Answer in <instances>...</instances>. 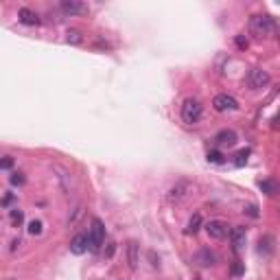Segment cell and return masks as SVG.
Listing matches in <instances>:
<instances>
[{
    "label": "cell",
    "mask_w": 280,
    "mask_h": 280,
    "mask_svg": "<svg viewBox=\"0 0 280 280\" xmlns=\"http://www.w3.org/2000/svg\"><path fill=\"white\" fill-rule=\"evenodd\" d=\"M88 249H90V239H88V234H77V237L70 241V252L77 254V256L86 254Z\"/></svg>",
    "instance_id": "9"
},
{
    "label": "cell",
    "mask_w": 280,
    "mask_h": 280,
    "mask_svg": "<svg viewBox=\"0 0 280 280\" xmlns=\"http://www.w3.org/2000/svg\"><path fill=\"white\" fill-rule=\"evenodd\" d=\"M208 160H210V162H221V154H219V151H210V154H208Z\"/></svg>",
    "instance_id": "25"
},
{
    "label": "cell",
    "mask_w": 280,
    "mask_h": 280,
    "mask_svg": "<svg viewBox=\"0 0 280 280\" xmlns=\"http://www.w3.org/2000/svg\"><path fill=\"white\" fill-rule=\"evenodd\" d=\"M182 121L186 123V125H197L201 121V114H204V107H201V103L197 99H186L182 103Z\"/></svg>",
    "instance_id": "2"
},
{
    "label": "cell",
    "mask_w": 280,
    "mask_h": 280,
    "mask_svg": "<svg viewBox=\"0 0 280 280\" xmlns=\"http://www.w3.org/2000/svg\"><path fill=\"white\" fill-rule=\"evenodd\" d=\"M213 107L217 112H221V114L223 112H234V110H239V101L232 94H217L213 99Z\"/></svg>",
    "instance_id": "6"
},
{
    "label": "cell",
    "mask_w": 280,
    "mask_h": 280,
    "mask_svg": "<svg viewBox=\"0 0 280 280\" xmlns=\"http://www.w3.org/2000/svg\"><path fill=\"white\" fill-rule=\"evenodd\" d=\"M204 228H206V232H208V237L215 239V241H223V239L230 237V225L225 223V221H221V219L208 221Z\"/></svg>",
    "instance_id": "5"
},
{
    "label": "cell",
    "mask_w": 280,
    "mask_h": 280,
    "mask_svg": "<svg viewBox=\"0 0 280 280\" xmlns=\"http://www.w3.org/2000/svg\"><path fill=\"white\" fill-rule=\"evenodd\" d=\"M9 219H11V225H16V228H18V225H20L22 221H24V213L16 206V208L9 210Z\"/></svg>",
    "instance_id": "17"
},
{
    "label": "cell",
    "mask_w": 280,
    "mask_h": 280,
    "mask_svg": "<svg viewBox=\"0 0 280 280\" xmlns=\"http://www.w3.org/2000/svg\"><path fill=\"white\" fill-rule=\"evenodd\" d=\"M274 127H280V114L276 116V119H274Z\"/></svg>",
    "instance_id": "30"
},
{
    "label": "cell",
    "mask_w": 280,
    "mask_h": 280,
    "mask_svg": "<svg viewBox=\"0 0 280 280\" xmlns=\"http://www.w3.org/2000/svg\"><path fill=\"white\" fill-rule=\"evenodd\" d=\"M249 31L256 37H267L276 31V24H274V20L269 16H265V13H256V16L249 18Z\"/></svg>",
    "instance_id": "1"
},
{
    "label": "cell",
    "mask_w": 280,
    "mask_h": 280,
    "mask_svg": "<svg viewBox=\"0 0 280 280\" xmlns=\"http://www.w3.org/2000/svg\"><path fill=\"white\" fill-rule=\"evenodd\" d=\"M230 243H232V248L237 249H243L245 248V230L243 228H232L230 230Z\"/></svg>",
    "instance_id": "14"
},
{
    "label": "cell",
    "mask_w": 280,
    "mask_h": 280,
    "mask_svg": "<svg viewBox=\"0 0 280 280\" xmlns=\"http://www.w3.org/2000/svg\"><path fill=\"white\" fill-rule=\"evenodd\" d=\"M11 199H13V195H4V199H2V206H9V204H11Z\"/></svg>",
    "instance_id": "27"
},
{
    "label": "cell",
    "mask_w": 280,
    "mask_h": 280,
    "mask_svg": "<svg viewBox=\"0 0 280 280\" xmlns=\"http://www.w3.org/2000/svg\"><path fill=\"white\" fill-rule=\"evenodd\" d=\"M274 249H276V239H274L272 234H265V237L258 239V252H260V254L269 256Z\"/></svg>",
    "instance_id": "13"
},
{
    "label": "cell",
    "mask_w": 280,
    "mask_h": 280,
    "mask_svg": "<svg viewBox=\"0 0 280 280\" xmlns=\"http://www.w3.org/2000/svg\"><path fill=\"white\" fill-rule=\"evenodd\" d=\"M232 274H234V276H241V274H243V265H241L239 260L232 265Z\"/></svg>",
    "instance_id": "24"
},
{
    "label": "cell",
    "mask_w": 280,
    "mask_h": 280,
    "mask_svg": "<svg viewBox=\"0 0 280 280\" xmlns=\"http://www.w3.org/2000/svg\"><path fill=\"white\" fill-rule=\"evenodd\" d=\"M18 245H20V241H18V239H13V241H11V252H16V249H18Z\"/></svg>",
    "instance_id": "29"
},
{
    "label": "cell",
    "mask_w": 280,
    "mask_h": 280,
    "mask_svg": "<svg viewBox=\"0 0 280 280\" xmlns=\"http://www.w3.org/2000/svg\"><path fill=\"white\" fill-rule=\"evenodd\" d=\"M18 18H20V22L27 24V27H35V24H40V16L29 7H22L20 11H18Z\"/></svg>",
    "instance_id": "11"
},
{
    "label": "cell",
    "mask_w": 280,
    "mask_h": 280,
    "mask_svg": "<svg viewBox=\"0 0 280 280\" xmlns=\"http://www.w3.org/2000/svg\"><path fill=\"white\" fill-rule=\"evenodd\" d=\"M29 234H33V237H35V234H42V221L40 219H33L31 223H29Z\"/></svg>",
    "instance_id": "20"
},
{
    "label": "cell",
    "mask_w": 280,
    "mask_h": 280,
    "mask_svg": "<svg viewBox=\"0 0 280 280\" xmlns=\"http://www.w3.org/2000/svg\"><path fill=\"white\" fill-rule=\"evenodd\" d=\"M248 213L252 215V217H258V213H256V206H249V208H248Z\"/></svg>",
    "instance_id": "28"
},
{
    "label": "cell",
    "mask_w": 280,
    "mask_h": 280,
    "mask_svg": "<svg viewBox=\"0 0 280 280\" xmlns=\"http://www.w3.org/2000/svg\"><path fill=\"white\" fill-rule=\"evenodd\" d=\"M0 166H2V171H9L13 166V158H11V156H4V160H2V164H0Z\"/></svg>",
    "instance_id": "22"
},
{
    "label": "cell",
    "mask_w": 280,
    "mask_h": 280,
    "mask_svg": "<svg viewBox=\"0 0 280 280\" xmlns=\"http://www.w3.org/2000/svg\"><path fill=\"white\" fill-rule=\"evenodd\" d=\"M9 182H11L13 186H16V184H24V175H22V173H18V171H13L11 178H9Z\"/></svg>",
    "instance_id": "21"
},
{
    "label": "cell",
    "mask_w": 280,
    "mask_h": 280,
    "mask_svg": "<svg viewBox=\"0 0 280 280\" xmlns=\"http://www.w3.org/2000/svg\"><path fill=\"white\" fill-rule=\"evenodd\" d=\"M237 46L239 48H248V40H243V35H237Z\"/></svg>",
    "instance_id": "26"
},
{
    "label": "cell",
    "mask_w": 280,
    "mask_h": 280,
    "mask_svg": "<svg viewBox=\"0 0 280 280\" xmlns=\"http://www.w3.org/2000/svg\"><path fill=\"white\" fill-rule=\"evenodd\" d=\"M248 156H249V151H248V149L239 151V154H237V164H243V162L248 160Z\"/></svg>",
    "instance_id": "23"
},
{
    "label": "cell",
    "mask_w": 280,
    "mask_h": 280,
    "mask_svg": "<svg viewBox=\"0 0 280 280\" xmlns=\"http://www.w3.org/2000/svg\"><path fill=\"white\" fill-rule=\"evenodd\" d=\"M62 13H66V16H86L88 13V4L86 2H79V0H63L60 4Z\"/></svg>",
    "instance_id": "8"
},
{
    "label": "cell",
    "mask_w": 280,
    "mask_h": 280,
    "mask_svg": "<svg viewBox=\"0 0 280 280\" xmlns=\"http://www.w3.org/2000/svg\"><path fill=\"white\" fill-rule=\"evenodd\" d=\"M201 225H204V219H201V215H199V213H195L193 217L188 219V225H186L184 232H186V234H195V232H199Z\"/></svg>",
    "instance_id": "16"
},
{
    "label": "cell",
    "mask_w": 280,
    "mask_h": 280,
    "mask_svg": "<svg viewBox=\"0 0 280 280\" xmlns=\"http://www.w3.org/2000/svg\"><path fill=\"white\" fill-rule=\"evenodd\" d=\"M66 42H68V44H75V46H77V44L83 42V37H81L79 31H75V29H72V31L66 33Z\"/></svg>",
    "instance_id": "19"
},
{
    "label": "cell",
    "mask_w": 280,
    "mask_h": 280,
    "mask_svg": "<svg viewBox=\"0 0 280 280\" xmlns=\"http://www.w3.org/2000/svg\"><path fill=\"white\" fill-rule=\"evenodd\" d=\"M215 140H217V145H221V147H232V145H237L239 136L234 134L232 129H221L219 134L215 136Z\"/></svg>",
    "instance_id": "12"
},
{
    "label": "cell",
    "mask_w": 280,
    "mask_h": 280,
    "mask_svg": "<svg viewBox=\"0 0 280 280\" xmlns=\"http://www.w3.org/2000/svg\"><path fill=\"white\" fill-rule=\"evenodd\" d=\"M188 190H190V182H186V180H180L178 184L173 186V188L169 190V199L171 201H182L188 195Z\"/></svg>",
    "instance_id": "10"
},
{
    "label": "cell",
    "mask_w": 280,
    "mask_h": 280,
    "mask_svg": "<svg viewBox=\"0 0 280 280\" xmlns=\"http://www.w3.org/2000/svg\"><path fill=\"white\" fill-rule=\"evenodd\" d=\"M269 81H272V77L263 68H252L248 72V77H245V83H248L249 90H263V88L269 86Z\"/></svg>",
    "instance_id": "3"
},
{
    "label": "cell",
    "mask_w": 280,
    "mask_h": 280,
    "mask_svg": "<svg viewBox=\"0 0 280 280\" xmlns=\"http://www.w3.org/2000/svg\"><path fill=\"white\" fill-rule=\"evenodd\" d=\"M127 263H129L131 269L138 267V243H136V241H129V243H127Z\"/></svg>",
    "instance_id": "15"
},
{
    "label": "cell",
    "mask_w": 280,
    "mask_h": 280,
    "mask_svg": "<svg viewBox=\"0 0 280 280\" xmlns=\"http://www.w3.org/2000/svg\"><path fill=\"white\" fill-rule=\"evenodd\" d=\"M88 239H90V252H99L101 245L105 243V225H103L101 219H92V228L88 232Z\"/></svg>",
    "instance_id": "4"
},
{
    "label": "cell",
    "mask_w": 280,
    "mask_h": 280,
    "mask_svg": "<svg viewBox=\"0 0 280 280\" xmlns=\"http://www.w3.org/2000/svg\"><path fill=\"white\" fill-rule=\"evenodd\" d=\"M260 190H263L265 195H276L278 193V184L276 182H272V180H265V182H260Z\"/></svg>",
    "instance_id": "18"
},
{
    "label": "cell",
    "mask_w": 280,
    "mask_h": 280,
    "mask_svg": "<svg viewBox=\"0 0 280 280\" xmlns=\"http://www.w3.org/2000/svg\"><path fill=\"white\" fill-rule=\"evenodd\" d=\"M193 265H197V267H213L215 263H217V256H215V252L213 249H208V248H201L197 249V252L193 254Z\"/></svg>",
    "instance_id": "7"
}]
</instances>
